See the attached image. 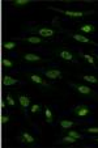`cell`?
Segmentation results:
<instances>
[{
  "label": "cell",
  "mask_w": 98,
  "mask_h": 148,
  "mask_svg": "<svg viewBox=\"0 0 98 148\" xmlns=\"http://www.w3.org/2000/svg\"><path fill=\"white\" fill-rule=\"evenodd\" d=\"M78 29H80V32H82V33L94 34L95 32H97L98 26L95 25V24H93V23H85V24H82V25L78 26Z\"/></svg>",
  "instance_id": "8992f818"
},
{
  "label": "cell",
  "mask_w": 98,
  "mask_h": 148,
  "mask_svg": "<svg viewBox=\"0 0 98 148\" xmlns=\"http://www.w3.org/2000/svg\"><path fill=\"white\" fill-rule=\"evenodd\" d=\"M50 9H54L56 12H60V13L65 14L68 17H72V18H77V17H82L86 16V14H93L94 11H88V12H76V11H64V9H59V8H54V7H50Z\"/></svg>",
  "instance_id": "7a4b0ae2"
},
{
  "label": "cell",
  "mask_w": 98,
  "mask_h": 148,
  "mask_svg": "<svg viewBox=\"0 0 98 148\" xmlns=\"http://www.w3.org/2000/svg\"><path fill=\"white\" fill-rule=\"evenodd\" d=\"M84 131L88 134H98V127H88V129H84Z\"/></svg>",
  "instance_id": "d4e9b609"
},
{
  "label": "cell",
  "mask_w": 98,
  "mask_h": 148,
  "mask_svg": "<svg viewBox=\"0 0 98 148\" xmlns=\"http://www.w3.org/2000/svg\"><path fill=\"white\" fill-rule=\"evenodd\" d=\"M1 63H3V66L5 68H12L14 66L13 62H12L11 59H7V58H3V62H1Z\"/></svg>",
  "instance_id": "603a6c76"
},
{
  "label": "cell",
  "mask_w": 98,
  "mask_h": 148,
  "mask_svg": "<svg viewBox=\"0 0 98 148\" xmlns=\"http://www.w3.org/2000/svg\"><path fill=\"white\" fill-rule=\"evenodd\" d=\"M45 117H46V122L52 123V113H51L50 108H46L45 109Z\"/></svg>",
  "instance_id": "d6986e66"
},
{
  "label": "cell",
  "mask_w": 98,
  "mask_h": 148,
  "mask_svg": "<svg viewBox=\"0 0 98 148\" xmlns=\"http://www.w3.org/2000/svg\"><path fill=\"white\" fill-rule=\"evenodd\" d=\"M73 125H75V123H73L72 121H67V119L60 121V127H62L63 130H68V129H71V127H72Z\"/></svg>",
  "instance_id": "9a60e30c"
},
{
  "label": "cell",
  "mask_w": 98,
  "mask_h": 148,
  "mask_svg": "<svg viewBox=\"0 0 98 148\" xmlns=\"http://www.w3.org/2000/svg\"><path fill=\"white\" fill-rule=\"evenodd\" d=\"M94 140H95V142H97V143H98V138H94Z\"/></svg>",
  "instance_id": "83f0119b"
},
{
  "label": "cell",
  "mask_w": 98,
  "mask_h": 148,
  "mask_svg": "<svg viewBox=\"0 0 98 148\" xmlns=\"http://www.w3.org/2000/svg\"><path fill=\"white\" fill-rule=\"evenodd\" d=\"M7 102H8V105L9 106H14V100H13V97H12L11 96V93H8V95H7Z\"/></svg>",
  "instance_id": "484cf974"
},
{
  "label": "cell",
  "mask_w": 98,
  "mask_h": 148,
  "mask_svg": "<svg viewBox=\"0 0 98 148\" xmlns=\"http://www.w3.org/2000/svg\"><path fill=\"white\" fill-rule=\"evenodd\" d=\"M56 54H58L62 59H64V60H67V62H76L73 53L69 51V50H67V49H59V50H56Z\"/></svg>",
  "instance_id": "3957f363"
},
{
  "label": "cell",
  "mask_w": 98,
  "mask_h": 148,
  "mask_svg": "<svg viewBox=\"0 0 98 148\" xmlns=\"http://www.w3.org/2000/svg\"><path fill=\"white\" fill-rule=\"evenodd\" d=\"M76 138H72L71 135H65L64 138L62 139V143H64V144H73V143H76Z\"/></svg>",
  "instance_id": "e0dca14e"
},
{
  "label": "cell",
  "mask_w": 98,
  "mask_h": 148,
  "mask_svg": "<svg viewBox=\"0 0 98 148\" xmlns=\"http://www.w3.org/2000/svg\"><path fill=\"white\" fill-rule=\"evenodd\" d=\"M22 41L25 42V43H30V45H42V43H45L46 39L39 36H30V37H28V38H24Z\"/></svg>",
  "instance_id": "ba28073f"
},
{
  "label": "cell",
  "mask_w": 98,
  "mask_h": 148,
  "mask_svg": "<svg viewBox=\"0 0 98 148\" xmlns=\"http://www.w3.org/2000/svg\"><path fill=\"white\" fill-rule=\"evenodd\" d=\"M72 38L77 42H81V43H86V45H97L94 41L89 39L88 37H85L84 34H72Z\"/></svg>",
  "instance_id": "30bf717a"
},
{
  "label": "cell",
  "mask_w": 98,
  "mask_h": 148,
  "mask_svg": "<svg viewBox=\"0 0 98 148\" xmlns=\"http://www.w3.org/2000/svg\"><path fill=\"white\" fill-rule=\"evenodd\" d=\"M17 98H18L20 106H22V109H26V108L30 106V98H29L26 95H18Z\"/></svg>",
  "instance_id": "7c38bea8"
},
{
  "label": "cell",
  "mask_w": 98,
  "mask_h": 148,
  "mask_svg": "<svg viewBox=\"0 0 98 148\" xmlns=\"http://www.w3.org/2000/svg\"><path fill=\"white\" fill-rule=\"evenodd\" d=\"M82 58H84L85 60H86L88 63L92 66V67H94V66H95V64H94V58H93L90 54H82Z\"/></svg>",
  "instance_id": "ffe728a7"
},
{
  "label": "cell",
  "mask_w": 98,
  "mask_h": 148,
  "mask_svg": "<svg viewBox=\"0 0 98 148\" xmlns=\"http://www.w3.org/2000/svg\"><path fill=\"white\" fill-rule=\"evenodd\" d=\"M67 135H71L72 138H76V139H82V136H81V134L80 132H77V131H73V130H71V129H68L67 130Z\"/></svg>",
  "instance_id": "44dd1931"
},
{
  "label": "cell",
  "mask_w": 98,
  "mask_h": 148,
  "mask_svg": "<svg viewBox=\"0 0 98 148\" xmlns=\"http://www.w3.org/2000/svg\"><path fill=\"white\" fill-rule=\"evenodd\" d=\"M29 3H30L29 0H13V1H12V5H13L14 8H21V7L28 5Z\"/></svg>",
  "instance_id": "5bb4252c"
},
{
  "label": "cell",
  "mask_w": 98,
  "mask_h": 148,
  "mask_svg": "<svg viewBox=\"0 0 98 148\" xmlns=\"http://www.w3.org/2000/svg\"><path fill=\"white\" fill-rule=\"evenodd\" d=\"M73 113H75V115L76 117H78V118H85V117H88V115L90 114V110H89V108H88L86 105H78V106L75 108Z\"/></svg>",
  "instance_id": "5b68a950"
},
{
  "label": "cell",
  "mask_w": 98,
  "mask_h": 148,
  "mask_svg": "<svg viewBox=\"0 0 98 148\" xmlns=\"http://www.w3.org/2000/svg\"><path fill=\"white\" fill-rule=\"evenodd\" d=\"M82 79H84L85 81H88V83L98 84V79L95 77V76H93V75H84V76H82Z\"/></svg>",
  "instance_id": "ac0fdd59"
},
{
  "label": "cell",
  "mask_w": 98,
  "mask_h": 148,
  "mask_svg": "<svg viewBox=\"0 0 98 148\" xmlns=\"http://www.w3.org/2000/svg\"><path fill=\"white\" fill-rule=\"evenodd\" d=\"M22 140L24 143H28V144H31V143L35 142V139L30 134H28V132H22Z\"/></svg>",
  "instance_id": "2e32d148"
},
{
  "label": "cell",
  "mask_w": 98,
  "mask_h": 148,
  "mask_svg": "<svg viewBox=\"0 0 98 148\" xmlns=\"http://www.w3.org/2000/svg\"><path fill=\"white\" fill-rule=\"evenodd\" d=\"M75 87V89L77 90L80 95H84V96H90V95H94V92H93V89L90 87H88V85H73Z\"/></svg>",
  "instance_id": "9c48e42d"
},
{
  "label": "cell",
  "mask_w": 98,
  "mask_h": 148,
  "mask_svg": "<svg viewBox=\"0 0 98 148\" xmlns=\"http://www.w3.org/2000/svg\"><path fill=\"white\" fill-rule=\"evenodd\" d=\"M39 110H41V105H39V103H34V105H31L30 106V112L33 113H38Z\"/></svg>",
  "instance_id": "cb8c5ba5"
},
{
  "label": "cell",
  "mask_w": 98,
  "mask_h": 148,
  "mask_svg": "<svg viewBox=\"0 0 98 148\" xmlns=\"http://www.w3.org/2000/svg\"><path fill=\"white\" fill-rule=\"evenodd\" d=\"M45 75L47 79L50 80H56V79L62 77V72L58 70V68H48V70L45 71Z\"/></svg>",
  "instance_id": "52a82bcc"
},
{
  "label": "cell",
  "mask_w": 98,
  "mask_h": 148,
  "mask_svg": "<svg viewBox=\"0 0 98 148\" xmlns=\"http://www.w3.org/2000/svg\"><path fill=\"white\" fill-rule=\"evenodd\" d=\"M97 60H98V56H97Z\"/></svg>",
  "instance_id": "f1b7e54d"
},
{
  "label": "cell",
  "mask_w": 98,
  "mask_h": 148,
  "mask_svg": "<svg viewBox=\"0 0 98 148\" xmlns=\"http://www.w3.org/2000/svg\"><path fill=\"white\" fill-rule=\"evenodd\" d=\"M3 84L5 85V87H9V85H14V84H17V80L16 79H13L12 76L5 75L3 77Z\"/></svg>",
  "instance_id": "4fadbf2b"
},
{
  "label": "cell",
  "mask_w": 98,
  "mask_h": 148,
  "mask_svg": "<svg viewBox=\"0 0 98 148\" xmlns=\"http://www.w3.org/2000/svg\"><path fill=\"white\" fill-rule=\"evenodd\" d=\"M8 121H9V115H3V117H1V123H3V125H5V123H8Z\"/></svg>",
  "instance_id": "4316f807"
},
{
  "label": "cell",
  "mask_w": 98,
  "mask_h": 148,
  "mask_svg": "<svg viewBox=\"0 0 98 148\" xmlns=\"http://www.w3.org/2000/svg\"><path fill=\"white\" fill-rule=\"evenodd\" d=\"M22 60L28 62V63H43L45 59H42L39 55L34 53H28V54H24L22 55Z\"/></svg>",
  "instance_id": "277c9868"
},
{
  "label": "cell",
  "mask_w": 98,
  "mask_h": 148,
  "mask_svg": "<svg viewBox=\"0 0 98 148\" xmlns=\"http://www.w3.org/2000/svg\"><path fill=\"white\" fill-rule=\"evenodd\" d=\"M16 46H17V43L16 42H13V41L4 42V49H5V50H12V49H14Z\"/></svg>",
  "instance_id": "7402d4cb"
},
{
  "label": "cell",
  "mask_w": 98,
  "mask_h": 148,
  "mask_svg": "<svg viewBox=\"0 0 98 148\" xmlns=\"http://www.w3.org/2000/svg\"><path fill=\"white\" fill-rule=\"evenodd\" d=\"M29 79H30L33 83L39 84V85H42V87H47L48 85V84L46 83L45 79H43L41 75H37V73H30V75H29Z\"/></svg>",
  "instance_id": "8fae6325"
},
{
  "label": "cell",
  "mask_w": 98,
  "mask_h": 148,
  "mask_svg": "<svg viewBox=\"0 0 98 148\" xmlns=\"http://www.w3.org/2000/svg\"><path fill=\"white\" fill-rule=\"evenodd\" d=\"M34 30L37 32V34H38L39 37H42V38H51V37H54L56 34V30L54 28H51V26H38V28H35Z\"/></svg>",
  "instance_id": "6da1fadb"
}]
</instances>
